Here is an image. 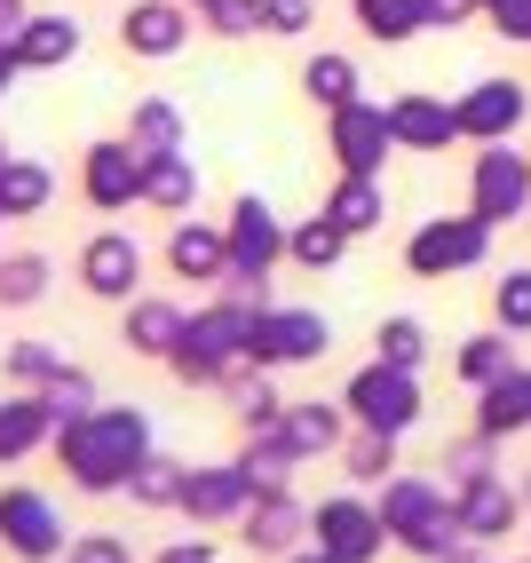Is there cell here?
Segmentation results:
<instances>
[{
	"label": "cell",
	"instance_id": "6da1fadb",
	"mask_svg": "<svg viewBox=\"0 0 531 563\" xmlns=\"http://www.w3.org/2000/svg\"><path fill=\"white\" fill-rule=\"evenodd\" d=\"M56 453L80 493H111L151 461V429H143V412H71L56 429Z\"/></svg>",
	"mask_w": 531,
	"mask_h": 563
},
{
	"label": "cell",
	"instance_id": "7a4b0ae2",
	"mask_svg": "<svg viewBox=\"0 0 531 563\" xmlns=\"http://www.w3.org/2000/svg\"><path fill=\"white\" fill-rule=\"evenodd\" d=\"M246 342H254V310H246V302H231V310H207V318L182 325V342H175V357H167V365H175L191 389H222V373L246 357Z\"/></svg>",
	"mask_w": 531,
	"mask_h": 563
},
{
	"label": "cell",
	"instance_id": "3957f363",
	"mask_svg": "<svg viewBox=\"0 0 531 563\" xmlns=\"http://www.w3.org/2000/svg\"><path fill=\"white\" fill-rule=\"evenodd\" d=\"M381 523H389V540L421 548V555H452L461 508H452V500L436 493V484H421V476H397V484H389V500H381Z\"/></svg>",
	"mask_w": 531,
	"mask_h": 563
},
{
	"label": "cell",
	"instance_id": "277c9868",
	"mask_svg": "<svg viewBox=\"0 0 531 563\" xmlns=\"http://www.w3.org/2000/svg\"><path fill=\"white\" fill-rule=\"evenodd\" d=\"M484 246H491V222L468 207V214L421 222V231H412V246H405V262H412L421 278H444V271H468V262H484Z\"/></svg>",
	"mask_w": 531,
	"mask_h": 563
},
{
	"label": "cell",
	"instance_id": "5b68a950",
	"mask_svg": "<svg viewBox=\"0 0 531 563\" xmlns=\"http://www.w3.org/2000/svg\"><path fill=\"white\" fill-rule=\"evenodd\" d=\"M278 246H286V231H278V214L262 207V199H239L231 207V286L246 294H262V278H270V262H278Z\"/></svg>",
	"mask_w": 531,
	"mask_h": 563
},
{
	"label": "cell",
	"instance_id": "8992f818",
	"mask_svg": "<svg viewBox=\"0 0 531 563\" xmlns=\"http://www.w3.org/2000/svg\"><path fill=\"white\" fill-rule=\"evenodd\" d=\"M350 412H357L365 429L397 437V429H412V412H421V389H412L405 365H365L357 382H350Z\"/></svg>",
	"mask_w": 531,
	"mask_h": 563
},
{
	"label": "cell",
	"instance_id": "52a82bcc",
	"mask_svg": "<svg viewBox=\"0 0 531 563\" xmlns=\"http://www.w3.org/2000/svg\"><path fill=\"white\" fill-rule=\"evenodd\" d=\"M318 350H325V318L318 310H270V302L254 310V342H246L254 365H301Z\"/></svg>",
	"mask_w": 531,
	"mask_h": 563
},
{
	"label": "cell",
	"instance_id": "ba28073f",
	"mask_svg": "<svg viewBox=\"0 0 531 563\" xmlns=\"http://www.w3.org/2000/svg\"><path fill=\"white\" fill-rule=\"evenodd\" d=\"M389 143H397L389 103H341L333 111V159L350 167V175H373V167L389 159Z\"/></svg>",
	"mask_w": 531,
	"mask_h": 563
},
{
	"label": "cell",
	"instance_id": "9c48e42d",
	"mask_svg": "<svg viewBox=\"0 0 531 563\" xmlns=\"http://www.w3.org/2000/svg\"><path fill=\"white\" fill-rule=\"evenodd\" d=\"M381 540H389L381 508H365V500H325L318 508V555L325 563H365Z\"/></svg>",
	"mask_w": 531,
	"mask_h": 563
},
{
	"label": "cell",
	"instance_id": "30bf717a",
	"mask_svg": "<svg viewBox=\"0 0 531 563\" xmlns=\"http://www.w3.org/2000/svg\"><path fill=\"white\" fill-rule=\"evenodd\" d=\"M484 222H516L531 207V159H516L508 143H491V152L476 159V199H468Z\"/></svg>",
	"mask_w": 531,
	"mask_h": 563
},
{
	"label": "cell",
	"instance_id": "8fae6325",
	"mask_svg": "<svg viewBox=\"0 0 531 563\" xmlns=\"http://www.w3.org/2000/svg\"><path fill=\"white\" fill-rule=\"evenodd\" d=\"M80 286L103 294V302H128V294L143 286V246H135L128 231L88 239V246H80Z\"/></svg>",
	"mask_w": 531,
	"mask_h": 563
},
{
	"label": "cell",
	"instance_id": "7c38bea8",
	"mask_svg": "<svg viewBox=\"0 0 531 563\" xmlns=\"http://www.w3.org/2000/svg\"><path fill=\"white\" fill-rule=\"evenodd\" d=\"M80 191H88L103 214L135 207V199H143V152H135V143H96L88 167H80Z\"/></svg>",
	"mask_w": 531,
	"mask_h": 563
},
{
	"label": "cell",
	"instance_id": "4fadbf2b",
	"mask_svg": "<svg viewBox=\"0 0 531 563\" xmlns=\"http://www.w3.org/2000/svg\"><path fill=\"white\" fill-rule=\"evenodd\" d=\"M0 540H9L16 555H56L64 548V523H56V508L41 493L9 484V493H0Z\"/></svg>",
	"mask_w": 531,
	"mask_h": 563
},
{
	"label": "cell",
	"instance_id": "5bb4252c",
	"mask_svg": "<svg viewBox=\"0 0 531 563\" xmlns=\"http://www.w3.org/2000/svg\"><path fill=\"white\" fill-rule=\"evenodd\" d=\"M120 41H128V56H175L182 41H191V16H182V0H135V9L120 16Z\"/></svg>",
	"mask_w": 531,
	"mask_h": 563
},
{
	"label": "cell",
	"instance_id": "9a60e30c",
	"mask_svg": "<svg viewBox=\"0 0 531 563\" xmlns=\"http://www.w3.org/2000/svg\"><path fill=\"white\" fill-rule=\"evenodd\" d=\"M523 103H531V96H523L516 80H484V88H468L452 111H461V135L500 143V135H516V128H523Z\"/></svg>",
	"mask_w": 531,
	"mask_h": 563
},
{
	"label": "cell",
	"instance_id": "2e32d148",
	"mask_svg": "<svg viewBox=\"0 0 531 563\" xmlns=\"http://www.w3.org/2000/svg\"><path fill=\"white\" fill-rule=\"evenodd\" d=\"M389 128H397L405 152H444L461 135V111L436 103V96H389Z\"/></svg>",
	"mask_w": 531,
	"mask_h": 563
},
{
	"label": "cell",
	"instance_id": "e0dca14e",
	"mask_svg": "<svg viewBox=\"0 0 531 563\" xmlns=\"http://www.w3.org/2000/svg\"><path fill=\"white\" fill-rule=\"evenodd\" d=\"M452 508H461V532H468V540H491V532H508V523H516V484L476 476V484L452 493Z\"/></svg>",
	"mask_w": 531,
	"mask_h": 563
},
{
	"label": "cell",
	"instance_id": "ac0fdd59",
	"mask_svg": "<svg viewBox=\"0 0 531 563\" xmlns=\"http://www.w3.org/2000/svg\"><path fill=\"white\" fill-rule=\"evenodd\" d=\"M254 500V476L246 468H199V476H182V508H191L199 523L207 516H246Z\"/></svg>",
	"mask_w": 531,
	"mask_h": 563
},
{
	"label": "cell",
	"instance_id": "d6986e66",
	"mask_svg": "<svg viewBox=\"0 0 531 563\" xmlns=\"http://www.w3.org/2000/svg\"><path fill=\"white\" fill-rule=\"evenodd\" d=\"M56 429V405L41 389H24V397H0V461H24L32 444H41Z\"/></svg>",
	"mask_w": 531,
	"mask_h": 563
},
{
	"label": "cell",
	"instance_id": "ffe728a7",
	"mask_svg": "<svg viewBox=\"0 0 531 563\" xmlns=\"http://www.w3.org/2000/svg\"><path fill=\"white\" fill-rule=\"evenodd\" d=\"M167 262L182 278H231V231H207V222H182L175 231V246H167Z\"/></svg>",
	"mask_w": 531,
	"mask_h": 563
},
{
	"label": "cell",
	"instance_id": "44dd1931",
	"mask_svg": "<svg viewBox=\"0 0 531 563\" xmlns=\"http://www.w3.org/2000/svg\"><path fill=\"white\" fill-rule=\"evenodd\" d=\"M80 56V24L71 16H32L24 32H16V64L24 71H56V64H71Z\"/></svg>",
	"mask_w": 531,
	"mask_h": 563
},
{
	"label": "cell",
	"instance_id": "7402d4cb",
	"mask_svg": "<svg viewBox=\"0 0 531 563\" xmlns=\"http://www.w3.org/2000/svg\"><path fill=\"white\" fill-rule=\"evenodd\" d=\"M484 437H516V429H531V373L523 365H508L500 382L484 389V421H476Z\"/></svg>",
	"mask_w": 531,
	"mask_h": 563
},
{
	"label": "cell",
	"instance_id": "603a6c76",
	"mask_svg": "<svg viewBox=\"0 0 531 563\" xmlns=\"http://www.w3.org/2000/svg\"><path fill=\"white\" fill-rule=\"evenodd\" d=\"M294 532H301V508L286 500V484H278V493H262V500H246V548L254 555L294 548Z\"/></svg>",
	"mask_w": 531,
	"mask_h": 563
},
{
	"label": "cell",
	"instance_id": "cb8c5ba5",
	"mask_svg": "<svg viewBox=\"0 0 531 563\" xmlns=\"http://www.w3.org/2000/svg\"><path fill=\"white\" fill-rule=\"evenodd\" d=\"M191 191H199V167L182 159V152H143V199H151V207L182 214V207H191Z\"/></svg>",
	"mask_w": 531,
	"mask_h": 563
},
{
	"label": "cell",
	"instance_id": "d4e9b609",
	"mask_svg": "<svg viewBox=\"0 0 531 563\" xmlns=\"http://www.w3.org/2000/svg\"><path fill=\"white\" fill-rule=\"evenodd\" d=\"M182 318L175 302H135L128 310V350H151V357H175V342H182Z\"/></svg>",
	"mask_w": 531,
	"mask_h": 563
},
{
	"label": "cell",
	"instance_id": "484cf974",
	"mask_svg": "<svg viewBox=\"0 0 531 563\" xmlns=\"http://www.w3.org/2000/svg\"><path fill=\"white\" fill-rule=\"evenodd\" d=\"M278 429H286L294 453L310 461V453H333V444H341V412H333V405H286Z\"/></svg>",
	"mask_w": 531,
	"mask_h": 563
},
{
	"label": "cell",
	"instance_id": "4316f807",
	"mask_svg": "<svg viewBox=\"0 0 531 563\" xmlns=\"http://www.w3.org/2000/svg\"><path fill=\"white\" fill-rule=\"evenodd\" d=\"M128 143H135V152H175V143H182V111L167 96H143L135 120H128Z\"/></svg>",
	"mask_w": 531,
	"mask_h": 563
},
{
	"label": "cell",
	"instance_id": "83f0119b",
	"mask_svg": "<svg viewBox=\"0 0 531 563\" xmlns=\"http://www.w3.org/2000/svg\"><path fill=\"white\" fill-rule=\"evenodd\" d=\"M357 16L373 41H412V32H429V0H357Z\"/></svg>",
	"mask_w": 531,
	"mask_h": 563
},
{
	"label": "cell",
	"instance_id": "f1b7e54d",
	"mask_svg": "<svg viewBox=\"0 0 531 563\" xmlns=\"http://www.w3.org/2000/svg\"><path fill=\"white\" fill-rule=\"evenodd\" d=\"M48 191H56L48 167H32V159H9V167H0V214H41Z\"/></svg>",
	"mask_w": 531,
	"mask_h": 563
},
{
	"label": "cell",
	"instance_id": "f546056e",
	"mask_svg": "<svg viewBox=\"0 0 531 563\" xmlns=\"http://www.w3.org/2000/svg\"><path fill=\"white\" fill-rule=\"evenodd\" d=\"M301 88H310L325 111H341V103H357V64L350 56H310L301 64Z\"/></svg>",
	"mask_w": 531,
	"mask_h": 563
},
{
	"label": "cell",
	"instance_id": "4dcf8cb0",
	"mask_svg": "<svg viewBox=\"0 0 531 563\" xmlns=\"http://www.w3.org/2000/svg\"><path fill=\"white\" fill-rule=\"evenodd\" d=\"M325 214L341 222V231H373V222H381V191H373V175H350V183H341V191L325 199Z\"/></svg>",
	"mask_w": 531,
	"mask_h": 563
},
{
	"label": "cell",
	"instance_id": "1f68e13d",
	"mask_svg": "<svg viewBox=\"0 0 531 563\" xmlns=\"http://www.w3.org/2000/svg\"><path fill=\"white\" fill-rule=\"evenodd\" d=\"M508 365H516V350H508V333H500V325L476 333V342H461V382H476V389H491Z\"/></svg>",
	"mask_w": 531,
	"mask_h": 563
},
{
	"label": "cell",
	"instance_id": "d6a6232c",
	"mask_svg": "<svg viewBox=\"0 0 531 563\" xmlns=\"http://www.w3.org/2000/svg\"><path fill=\"white\" fill-rule=\"evenodd\" d=\"M48 294V262L41 254H9L0 262V310H24V302H41Z\"/></svg>",
	"mask_w": 531,
	"mask_h": 563
},
{
	"label": "cell",
	"instance_id": "836d02e7",
	"mask_svg": "<svg viewBox=\"0 0 531 563\" xmlns=\"http://www.w3.org/2000/svg\"><path fill=\"white\" fill-rule=\"evenodd\" d=\"M341 246H350V231H341L333 214H318V222H301V231H294V262H310V271H333Z\"/></svg>",
	"mask_w": 531,
	"mask_h": 563
},
{
	"label": "cell",
	"instance_id": "e575fe53",
	"mask_svg": "<svg viewBox=\"0 0 531 563\" xmlns=\"http://www.w3.org/2000/svg\"><path fill=\"white\" fill-rule=\"evenodd\" d=\"M373 342H381V365H421V350H429V333H421V318H381V333H373Z\"/></svg>",
	"mask_w": 531,
	"mask_h": 563
},
{
	"label": "cell",
	"instance_id": "d590c367",
	"mask_svg": "<svg viewBox=\"0 0 531 563\" xmlns=\"http://www.w3.org/2000/svg\"><path fill=\"white\" fill-rule=\"evenodd\" d=\"M0 365H9V382H24V389H48L56 373H64V357H56L48 342H16V350L0 357Z\"/></svg>",
	"mask_w": 531,
	"mask_h": 563
},
{
	"label": "cell",
	"instance_id": "8d00e7d4",
	"mask_svg": "<svg viewBox=\"0 0 531 563\" xmlns=\"http://www.w3.org/2000/svg\"><path fill=\"white\" fill-rule=\"evenodd\" d=\"M128 484H135L143 508H182V468H175V461H143Z\"/></svg>",
	"mask_w": 531,
	"mask_h": 563
},
{
	"label": "cell",
	"instance_id": "74e56055",
	"mask_svg": "<svg viewBox=\"0 0 531 563\" xmlns=\"http://www.w3.org/2000/svg\"><path fill=\"white\" fill-rule=\"evenodd\" d=\"M491 318H500V333H531V271H508V278H500Z\"/></svg>",
	"mask_w": 531,
	"mask_h": 563
},
{
	"label": "cell",
	"instance_id": "f35d334b",
	"mask_svg": "<svg viewBox=\"0 0 531 563\" xmlns=\"http://www.w3.org/2000/svg\"><path fill=\"white\" fill-rule=\"evenodd\" d=\"M41 397L56 405V421H71V412H96V382H88L80 365H64V373H56V382H48Z\"/></svg>",
	"mask_w": 531,
	"mask_h": 563
},
{
	"label": "cell",
	"instance_id": "ab89813d",
	"mask_svg": "<svg viewBox=\"0 0 531 563\" xmlns=\"http://www.w3.org/2000/svg\"><path fill=\"white\" fill-rule=\"evenodd\" d=\"M491 444H500V437H468V444H452V453H444V468H452V493H461V484H476V476H491Z\"/></svg>",
	"mask_w": 531,
	"mask_h": 563
},
{
	"label": "cell",
	"instance_id": "60d3db41",
	"mask_svg": "<svg viewBox=\"0 0 531 563\" xmlns=\"http://www.w3.org/2000/svg\"><path fill=\"white\" fill-rule=\"evenodd\" d=\"M397 437H381V429H365L357 444H350V476H397V453H389Z\"/></svg>",
	"mask_w": 531,
	"mask_h": 563
},
{
	"label": "cell",
	"instance_id": "b9f144b4",
	"mask_svg": "<svg viewBox=\"0 0 531 563\" xmlns=\"http://www.w3.org/2000/svg\"><path fill=\"white\" fill-rule=\"evenodd\" d=\"M207 24H214V32H231V41H246V32H270V24H262V0H214Z\"/></svg>",
	"mask_w": 531,
	"mask_h": 563
},
{
	"label": "cell",
	"instance_id": "7bdbcfd3",
	"mask_svg": "<svg viewBox=\"0 0 531 563\" xmlns=\"http://www.w3.org/2000/svg\"><path fill=\"white\" fill-rule=\"evenodd\" d=\"M262 24H270V32H301V24H310V0H262Z\"/></svg>",
	"mask_w": 531,
	"mask_h": 563
},
{
	"label": "cell",
	"instance_id": "ee69618b",
	"mask_svg": "<svg viewBox=\"0 0 531 563\" xmlns=\"http://www.w3.org/2000/svg\"><path fill=\"white\" fill-rule=\"evenodd\" d=\"M491 24H500L508 41H531V0H500V9H491Z\"/></svg>",
	"mask_w": 531,
	"mask_h": 563
},
{
	"label": "cell",
	"instance_id": "f6af8a7d",
	"mask_svg": "<svg viewBox=\"0 0 531 563\" xmlns=\"http://www.w3.org/2000/svg\"><path fill=\"white\" fill-rule=\"evenodd\" d=\"M71 563H128L120 540H71Z\"/></svg>",
	"mask_w": 531,
	"mask_h": 563
},
{
	"label": "cell",
	"instance_id": "bcb514c9",
	"mask_svg": "<svg viewBox=\"0 0 531 563\" xmlns=\"http://www.w3.org/2000/svg\"><path fill=\"white\" fill-rule=\"evenodd\" d=\"M24 24H32V9H24V0H0V41H16Z\"/></svg>",
	"mask_w": 531,
	"mask_h": 563
},
{
	"label": "cell",
	"instance_id": "7dc6e473",
	"mask_svg": "<svg viewBox=\"0 0 531 563\" xmlns=\"http://www.w3.org/2000/svg\"><path fill=\"white\" fill-rule=\"evenodd\" d=\"M159 563H214V548H207V540H175Z\"/></svg>",
	"mask_w": 531,
	"mask_h": 563
},
{
	"label": "cell",
	"instance_id": "c3c4849f",
	"mask_svg": "<svg viewBox=\"0 0 531 563\" xmlns=\"http://www.w3.org/2000/svg\"><path fill=\"white\" fill-rule=\"evenodd\" d=\"M16 71H24V64H16V41H0V96H9V80H16Z\"/></svg>",
	"mask_w": 531,
	"mask_h": 563
},
{
	"label": "cell",
	"instance_id": "681fc988",
	"mask_svg": "<svg viewBox=\"0 0 531 563\" xmlns=\"http://www.w3.org/2000/svg\"><path fill=\"white\" fill-rule=\"evenodd\" d=\"M484 9H500V0H484Z\"/></svg>",
	"mask_w": 531,
	"mask_h": 563
},
{
	"label": "cell",
	"instance_id": "f907efd6",
	"mask_svg": "<svg viewBox=\"0 0 531 563\" xmlns=\"http://www.w3.org/2000/svg\"><path fill=\"white\" fill-rule=\"evenodd\" d=\"M199 9H214V0H199Z\"/></svg>",
	"mask_w": 531,
	"mask_h": 563
},
{
	"label": "cell",
	"instance_id": "816d5d0a",
	"mask_svg": "<svg viewBox=\"0 0 531 563\" xmlns=\"http://www.w3.org/2000/svg\"><path fill=\"white\" fill-rule=\"evenodd\" d=\"M0 167H9V152H0Z\"/></svg>",
	"mask_w": 531,
	"mask_h": 563
},
{
	"label": "cell",
	"instance_id": "f5cc1de1",
	"mask_svg": "<svg viewBox=\"0 0 531 563\" xmlns=\"http://www.w3.org/2000/svg\"><path fill=\"white\" fill-rule=\"evenodd\" d=\"M310 563H325V555H310Z\"/></svg>",
	"mask_w": 531,
	"mask_h": 563
}]
</instances>
